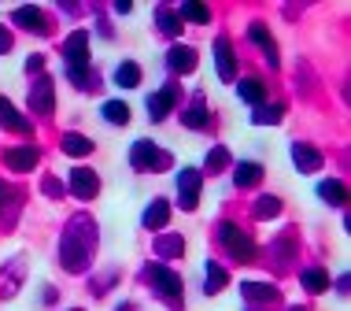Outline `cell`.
I'll use <instances>...</instances> for the list:
<instances>
[{"label": "cell", "instance_id": "6da1fadb", "mask_svg": "<svg viewBox=\"0 0 351 311\" xmlns=\"http://www.w3.org/2000/svg\"><path fill=\"white\" fill-rule=\"evenodd\" d=\"M130 163H134L137 171H167V167H170V156L159 152L152 141H137L134 152H130Z\"/></svg>", "mask_w": 351, "mask_h": 311}, {"label": "cell", "instance_id": "7a4b0ae2", "mask_svg": "<svg viewBox=\"0 0 351 311\" xmlns=\"http://www.w3.org/2000/svg\"><path fill=\"white\" fill-rule=\"evenodd\" d=\"M222 244L230 249V256H233V260H241V263L255 260V241L248 238V233L237 230L233 222H222Z\"/></svg>", "mask_w": 351, "mask_h": 311}, {"label": "cell", "instance_id": "3957f363", "mask_svg": "<svg viewBox=\"0 0 351 311\" xmlns=\"http://www.w3.org/2000/svg\"><path fill=\"white\" fill-rule=\"evenodd\" d=\"M148 278H152V286H156L167 300H178V297H182V278H178L174 270H167L163 263H152Z\"/></svg>", "mask_w": 351, "mask_h": 311}, {"label": "cell", "instance_id": "277c9868", "mask_svg": "<svg viewBox=\"0 0 351 311\" xmlns=\"http://www.w3.org/2000/svg\"><path fill=\"white\" fill-rule=\"evenodd\" d=\"M178 200H182L185 211L196 207V200H200V171H182L178 174Z\"/></svg>", "mask_w": 351, "mask_h": 311}, {"label": "cell", "instance_id": "5b68a950", "mask_svg": "<svg viewBox=\"0 0 351 311\" xmlns=\"http://www.w3.org/2000/svg\"><path fill=\"white\" fill-rule=\"evenodd\" d=\"M97 189H100L97 174H93L89 167H74V171H71V193L78 196V200H93Z\"/></svg>", "mask_w": 351, "mask_h": 311}, {"label": "cell", "instance_id": "8992f818", "mask_svg": "<svg viewBox=\"0 0 351 311\" xmlns=\"http://www.w3.org/2000/svg\"><path fill=\"white\" fill-rule=\"evenodd\" d=\"M174 104H178V89H159V93H152V97H148V115L152 119H167L170 115V108H174Z\"/></svg>", "mask_w": 351, "mask_h": 311}, {"label": "cell", "instance_id": "52a82bcc", "mask_svg": "<svg viewBox=\"0 0 351 311\" xmlns=\"http://www.w3.org/2000/svg\"><path fill=\"white\" fill-rule=\"evenodd\" d=\"M15 23L19 26H26L30 34H49V23H45V12L41 8H15Z\"/></svg>", "mask_w": 351, "mask_h": 311}, {"label": "cell", "instance_id": "ba28073f", "mask_svg": "<svg viewBox=\"0 0 351 311\" xmlns=\"http://www.w3.org/2000/svg\"><path fill=\"white\" fill-rule=\"evenodd\" d=\"M30 108L37 115H52V78H41L30 89Z\"/></svg>", "mask_w": 351, "mask_h": 311}, {"label": "cell", "instance_id": "9c48e42d", "mask_svg": "<svg viewBox=\"0 0 351 311\" xmlns=\"http://www.w3.org/2000/svg\"><path fill=\"white\" fill-rule=\"evenodd\" d=\"M85 45H89V34H85V30H74L71 41L63 45V52H67V60H71V71L85 67Z\"/></svg>", "mask_w": 351, "mask_h": 311}, {"label": "cell", "instance_id": "30bf717a", "mask_svg": "<svg viewBox=\"0 0 351 311\" xmlns=\"http://www.w3.org/2000/svg\"><path fill=\"white\" fill-rule=\"evenodd\" d=\"M4 163L12 167V171H34V163H37V148H34V145L12 148V152H4Z\"/></svg>", "mask_w": 351, "mask_h": 311}, {"label": "cell", "instance_id": "8fae6325", "mask_svg": "<svg viewBox=\"0 0 351 311\" xmlns=\"http://www.w3.org/2000/svg\"><path fill=\"white\" fill-rule=\"evenodd\" d=\"M215 60H218V78L233 82L237 71H233V52H230V41H226V37H218V41H215Z\"/></svg>", "mask_w": 351, "mask_h": 311}, {"label": "cell", "instance_id": "7c38bea8", "mask_svg": "<svg viewBox=\"0 0 351 311\" xmlns=\"http://www.w3.org/2000/svg\"><path fill=\"white\" fill-rule=\"evenodd\" d=\"M167 63H170V71H182V74H189L196 67V52L189 49V45H174V49L167 52Z\"/></svg>", "mask_w": 351, "mask_h": 311}, {"label": "cell", "instance_id": "4fadbf2b", "mask_svg": "<svg viewBox=\"0 0 351 311\" xmlns=\"http://www.w3.org/2000/svg\"><path fill=\"white\" fill-rule=\"evenodd\" d=\"M292 159H296V167L300 171H318L322 167V152L318 148H311V145H292Z\"/></svg>", "mask_w": 351, "mask_h": 311}, {"label": "cell", "instance_id": "5bb4252c", "mask_svg": "<svg viewBox=\"0 0 351 311\" xmlns=\"http://www.w3.org/2000/svg\"><path fill=\"white\" fill-rule=\"evenodd\" d=\"M0 122H4L8 130H15V134H30V122H26L23 115H19V111L12 108V104H8L4 97H0Z\"/></svg>", "mask_w": 351, "mask_h": 311}, {"label": "cell", "instance_id": "9a60e30c", "mask_svg": "<svg viewBox=\"0 0 351 311\" xmlns=\"http://www.w3.org/2000/svg\"><path fill=\"white\" fill-rule=\"evenodd\" d=\"M248 37H252V41H255V45H259V49H263V52H267V60H270V67H278V49H274V41H270V34H267V26H259V23H255V26H252V30H248Z\"/></svg>", "mask_w": 351, "mask_h": 311}, {"label": "cell", "instance_id": "2e32d148", "mask_svg": "<svg viewBox=\"0 0 351 311\" xmlns=\"http://www.w3.org/2000/svg\"><path fill=\"white\" fill-rule=\"evenodd\" d=\"M167 219H170L167 200H152L148 211H145V226H148V230H159V226H167Z\"/></svg>", "mask_w": 351, "mask_h": 311}, {"label": "cell", "instance_id": "e0dca14e", "mask_svg": "<svg viewBox=\"0 0 351 311\" xmlns=\"http://www.w3.org/2000/svg\"><path fill=\"white\" fill-rule=\"evenodd\" d=\"M259 178H263V167H259V163H237V178H233V182L241 185V189L255 185Z\"/></svg>", "mask_w": 351, "mask_h": 311}, {"label": "cell", "instance_id": "ac0fdd59", "mask_svg": "<svg viewBox=\"0 0 351 311\" xmlns=\"http://www.w3.org/2000/svg\"><path fill=\"white\" fill-rule=\"evenodd\" d=\"M115 86H122V89L141 86V67H137V63H122V67L115 71Z\"/></svg>", "mask_w": 351, "mask_h": 311}, {"label": "cell", "instance_id": "d6986e66", "mask_svg": "<svg viewBox=\"0 0 351 311\" xmlns=\"http://www.w3.org/2000/svg\"><path fill=\"white\" fill-rule=\"evenodd\" d=\"M63 152H67V156H89L93 152V141L82 137V134H67V137H63Z\"/></svg>", "mask_w": 351, "mask_h": 311}, {"label": "cell", "instance_id": "ffe728a7", "mask_svg": "<svg viewBox=\"0 0 351 311\" xmlns=\"http://www.w3.org/2000/svg\"><path fill=\"white\" fill-rule=\"evenodd\" d=\"M104 119L115 122V126H126V122H130V108L122 100H108V104H104Z\"/></svg>", "mask_w": 351, "mask_h": 311}, {"label": "cell", "instance_id": "44dd1931", "mask_svg": "<svg viewBox=\"0 0 351 311\" xmlns=\"http://www.w3.org/2000/svg\"><path fill=\"white\" fill-rule=\"evenodd\" d=\"M241 293L248 297V300H274V297H278V289H274V286H263V281H244Z\"/></svg>", "mask_w": 351, "mask_h": 311}, {"label": "cell", "instance_id": "7402d4cb", "mask_svg": "<svg viewBox=\"0 0 351 311\" xmlns=\"http://www.w3.org/2000/svg\"><path fill=\"white\" fill-rule=\"evenodd\" d=\"M156 19H159V30H163V34H170V37L182 34V19H178V12H170V8H159Z\"/></svg>", "mask_w": 351, "mask_h": 311}, {"label": "cell", "instance_id": "603a6c76", "mask_svg": "<svg viewBox=\"0 0 351 311\" xmlns=\"http://www.w3.org/2000/svg\"><path fill=\"white\" fill-rule=\"evenodd\" d=\"M178 19H189V23H211V12L204 4H182L178 8Z\"/></svg>", "mask_w": 351, "mask_h": 311}, {"label": "cell", "instance_id": "cb8c5ba5", "mask_svg": "<svg viewBox=\"0 0 351 311\" xmlns=\"http://www.w3.org/2000/svg\"><path fill=\"white\" fill-rule=\"evenodd\" d=\"M303 286H307L311 293H322V289H329V275L326 270H303Z\"/></svg>", "mask_w": 351, "mask_h": 311}, {"label": "cell", "instance_id": "d4e9b609", "mask_svg": "<svg viewBox=\"0 0 351 311\" xmlns=\"http://www.w3.org/2000/svg\"><path fill=\"white\" fill-rule=\"evenodd\" d=\"M182 119H185V126H189V130H200V126H204V122H207V108H204V104H200V100H196V104H193V108H189V111H185V115H182Z\"/></svg>", "mask_w": 351, "mask_h": 311}, {"label": "cell", "instance_id": "484cf974", "mask_svg": "<svg viewBox=\"0 0 351 311\" xmlns=\"http://www.w3.org/2000/svg\"><path fill=\"white\" fill-rule=\"evenodd\" d=\"M241 97L248 100V104H255V108H259V104H263V86H259L255 78H244V82H241Z\"/></svg>", "mask_w": 351, "mask_h": 311}, {"label": "cell", "instance_id": "4316f807", "mask_svg": "<svg viewBox=\"0 0 351 311\" xmlns=\"http://www.w3.org/2000/svg\"><path fill=\"white\" fill-rule=\"evenodd\" d=\"M318 193H322V200H329V204H344V185L340 182H322Z\"/></svg>", "mask_w": 351, "mask_h": 311}, {"label": "cell", "instance_id": "83f0119b", "mask_svg": "<svg viewBox=\"0 0 351 311\" xmlns=\"http://www.w3.org/2000/svg\"><path fill=\"white\" fill-rule=\"evenodd\" d=\"M255 122H259V126H267V122H281V104H270V108H255V115H252Z\"/></svg>", "mask_w": 351, "mask_h": 311}, {"label": "cell", "instance_id": "f1b7e54d", "mask_svg": "<svg viewBox=\"0 0 351 311\" xmlns=\"http://www.w3.org/2000/svg\"><path fill=\"white\" fill-rule=\"evenodd\" d=\"M226 286V270L218 263H207V293H218Z\"/></svg>", "mask_w": 351, "mask_h": 311}, {"label": "cell", "instance_id": "f546056e", "mask_svg": "<svg viewBox=\"0 0 351 311\" xmlns=\"http://www.w3.org/2000/svg\"><path fill=\"white\" fill-rule=\"evenodd\" d=\"M230 163V152H226V148H211V152H207V171H222V167Z\"/></svg>", "mask_w": 351, "mask_h": 311}, {"label": "cell", "instance_id": "4dcf8cb0", "mask_svg": "<svg viewBox=\"0 0 351 311\" xmlns=\"http://www.w3.org/2000/svg\"><path fill=\"white\" fill-rule=\"evenodd\" d=\"M281 211V200H274V196H263L259 204H255V215L259 219H270V215H278Z\"/></svg>", "mask_w": 351, "mask_h": 311}, {"label": "cell", "instance_id": "1f68e13d", "mask_svg": "<svg viewBox=\"0 0 351 311\" xmlns=\"http://www.w3.org/2000/svg\"><path fill=\"white\" fill-rule=\"evenodd\" d=\"M185 244H182V238H163L159 241V256H174V252H182Z\"/></svg>", "mask_w": 351, "mask_h": 311}, {"label": "cell", "instance_id": "d6a6232c", "mask_svg": "<svg viewBox=\"0 0 351 311\" xmlns=\"http://www.w3.org/2000/svg\"><path fill=\"white\" fill-rule=\"evenodd\" d=\"M8 49H12V34H8L4 26H0V56H4Z\"/></svg>", "mask_w": 351, "mask_h": 311}, {"label": "cell", "instance_id": "836d02e7", "mask_svg": "<svg viewBox=\"0 0 351 311\" xmlns=\"http://www.w3.org/2000/svg\"><path fill=\"white\" fill-rule=\"evenodd\" d=\"M26 67H30V71H41V67H45V56H30V63H26Z\"/></svg>", "mask_w": 351, "mask_h": 311}]
</instances>
